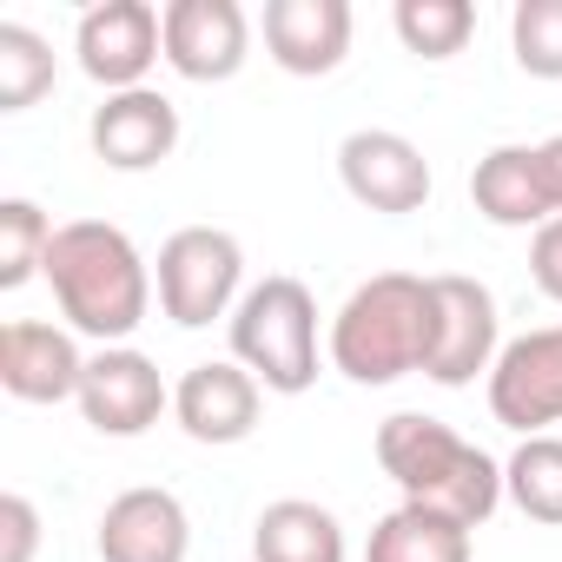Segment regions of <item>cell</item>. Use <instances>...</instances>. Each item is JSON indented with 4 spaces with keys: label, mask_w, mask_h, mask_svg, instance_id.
Returning <instances> with one entry per match:
<instances>
[{
    "label": "cell",
    "mask_w": 562,
    "mask_h": 562,
    "mask_svg": "<svg viewBox=\"0 0 562 562\" xmlns=\"http://www.w3.org/2000/svg\"><path fill=\"white\" fill-rule=\"evenodd\" d=\"M41 278L54 285V305H60L67 331L93 338L100 351L126 345L146 325V312H153V265L106 218H67L54 232V245H47V271Z\"/></svg>",
    "instance_id": "1"
},
{
    "label": "cell",
    "mask_w": 562,
    "mask_h": 562,
    "mask_svg": "<svg viewBox=\"0 0 562 562\" xmlns=\"http://www.w3.org/2000/svg\"><path fill=\"white\" fill-rule=\"evenodd\" d=\"M378 463L404 490V503H424L463 529H483L509 496H503V463L476 443H463L450 424L424 411H397L378 424Z\"/></svg>",
    "instance_id": "2"
},
{
    "label": "cell",
    "mask_w": 562,
    "mask_h": 562,
    "mask_svg": "<svg viewBox=\"0 0 562 562\" xmlns=\"http://www.w3.org/2000/svg\"><path fill=\"white\" fill-rule=\"evenodd\" d=\"M430 345H437V292L417 271L364 278V285L338 305V318H331V364L351 384H364V391L424 371Z\"/></svg>",
    "instance_id": "3"
},
{
    "label": "cell",
    "mask_w": 562,
    "mask_h": 562,
    "mask_svg": "<svg viewBox=\"0 0 562 562\" xmlns=\"http://www.w3.org/2000/svg\"><path fill=\"white\" fill-rule=\"evenodd\" d=\"M232 358L278 397H305L318 384V299L305 278L271 271L238 299Z\"/></svg>",
    "instance_id": "4"
},
{
    "label": "cell",
    "mask_w": 562,
    "mask_h": 562,
    "mask_svg": "<svg viewBox=\"0 0 562 562\" xmlns=\"http://www.w3.org/2000/svg\"><path fill=\"white\" fill-rule=\"evenodd\" d=\"M153 292L179 331H205L212 318H232L245 299V245L218 225H179L159 245Z\"/></svg>",
    "instance_id": "5"
},
{
    "label": "cell",
    "mask_w": 562,
    "mask_h": 562,
    "mask_svg": "<svg viewBox=\"0 0 562 562\" xmlns=\"http://www.w3.org/2000/svg\"><path fill=\"white\" fill-rule=\"evenodd\" d=\"M430 292H437V345H430L424 378L443 384V391H463V384H476V378L496 371V358H503V318H496V299H490L483 278L437 271Z\"/></svg>",
    "instance_id": "6"
},
{
    "label": "cell",
    "mask_w": 562,
    "mask_h": 562,
    "mask_svg": "<svg viewBox=\"0 0 562 562\" xmlns=\"http://www.w3.org/2000/svg\"><path fill=\"white\" fill-rule=\"evenodd\" d=\"M74 54L80 74L106 93H133L146 87V74L166 60V21L146 0H93L74 27Z\"/></svg>",
    "instance_id": "7"
},
{
    "label": "cell",
    "mask_w": 562,
    "mask_h": 562,
    "mask_svg": "<svg viewBox=\"0 0 562 562\" xmlns=\"http://www.w3.org/2000/svg\"><path fill=\"white\" fill-rule=\"evenodd\" d=\"M490 417L516 437H549V424H562V325H536L503 345L490 371Z\"/></svg>",
    "instance_id": "8"
},
{
    "label": "cell",
    "mask_w": 562,
    "mask_h": 562,
    "mask_svg": "<svg viewBox=\"0 0 562 562\" xmlns=\"http://www.w3.org/2000/svg\"><path fill=\"white\" fill-rule=\"evenodd\" d=\"M80 417L100 430V437H146L166 411H172V391L159 378V364L133 345H106L87 358V378H80Z\"/></svg>",
    "instance_id": "9"
},
{
    "label": "cell",
    "mask_w": 562,
    "mask_h": 562,
    "mask_svg": "<svg viewBox=\"0 0 562 562\" xmlns=\"http://www.w3.org/2000/svg\"><path fill=\"white\" fill-rule=\"evenodd\" d=\"M338 179L358 205H371L384 218H404V212L430 205V159H424L417 139H404L391 126H358L338 146Z\"/></svg>",
    "instance_id": "10"
},
{
    "label": "cell",
    "mask_w": 562,
    "mask_h": 562,
    "mask_svg": "<svg viewBox=\"0 0 562 562\" xmlns=\"http://www.w3.org/2000/svg\"><path fill=\"white\" fill-rule=\"evenodd\" d=\"M166 67L192 87H218L251 60V21L238 0H166Z\"/></svg>",
    "instance_id": "11"
},
{
    "label": "cell",
    "mask_w": 562,
    "mask_h": 562,
    "mask_svg": "<svg viewBox=\"0 0 562 562\" xmlns=\"http://www.w3.org/2000/svg\"><path fill=\"white\" fill-rule=\"evenodd\" d=\"M258 404H265V384L238 358H205L172 384V424L192 443H212V450L245 443L258 430Z\"/></svg>",
    "instance_id": "12"
},
{
    "label": "cell",
    "mask_w": 562,
    "mask_h": 562,
    "mask_svg": "<svg viewBox=\"0 0 562 562\" xmlns=\"http://www.w3.org/2000/svg\"><path fill=\"white\" fill-rule=\"evenodd\" d=\"M87 351L67 325L47 318H8L0 325V391L21 404H67L80 397Z\"/></svg>",
    "instance_id": "13"
},
{
    "label": "cell",
    "mask_w": 562,
    "mask_h": 562,
    "mask_svg": "<svg viewBox=\"0 0 562 562\" xmlns=\"http://www.w3.org/2000/svg\"><path fill=\"white\" fill-rule=\"evenodd\" d=\"M93 549H100V562H186L192 555V516L172 490L139 483V490H120L106 503Z\"/></svg>",
    "instance_id": "14"
},
{
    "label": "cell",
    "mask_w": 562,
    "mask_h": 562,
    "mask_svg": "<svg viewBox=\"0 0 562 562\" xmlns=\"http://www.w3.org/2000/svg\"><path fill=\"white\" fill-rule=\"evenodd\" d=\"M87 139H93V159H100V166H113V172H153V166H166L172 146H179V106H172L166 93H153V87L106 93V100L93 106Z\"/></svg>",
    "instance_id": "15"
},
{
    "label": "cell",
    "mask_w": 562,
    "mask_h": 562,
    "mask_svg": "<svg viewBox=\"0 0 562 562\" xmlns=\"http://www.w3.org/2000/svg\"><path fill=\"white\" fill-rule=\"evenodd\" d=\"M265 54L292 80H325L351 54V0H271L265 8Z\"/></svg>",
    "instance_id": "16"
},
{
    "label": "cell",
    "mask_w": 562,
    "mask_h": 562,
    "mask_svg": "<svg viewBox=\"0 0 562 562\" xmlns=\"http://www.w3.org/2000/svg\"><path fill=\"white\" fill-rule=\"evenodd\" d=\"M470 199L503 232H542L555 218L542 166H536V146H496V153H483L476 172H470Z\"/></svg>",
    "instance_id": "17"
},
{
    "label": "cell",
    "mask_w": 562,
    "mask_h": 562,
    "mask_svg": "<svg viewBox=\"0 0 562 562\" xmlns=\"http://www.w3.org/2000/svg\"><path fill=\"white\" fill-rule=\"evenodd\" d=\"M251 555L258 562H345L351 542H345V522L325 503H312V496H278L251 522Z\"/></svg>",
    "instance_id": "18"
},
{
    "label": "cell",
    "mask_w": 562,
    "mask_h": 562,
    "mask_svg": "<svg viewBox=\"0 0 562 562\" xmlns=\"http://www.w3.org/2000/svg\"><path fill=\"white\" fill-rule=\"evenodd\" d=\"M364 562H470V529L424 509V503H397L371 542H364Z\"/></svg>",
    "instance_id": "19"
},
{
    "label": "cell",
    "mask_w": 562,
    "mask_h": 562,
    "mask_svg": "<svg viewBox=\"0 0 562 562\" xmlns=\"http://www.w3.org/2000/svg\"><path fill=\"white\" fill-rule=\"evenodd\" d=\"M503 496L529 522L562 529V437H522L516 457L503 463Z\"/></svg>",
    "instance_id": "20"
},
{
    "label": "cell",
    "mask_w": 562,
    "mask_h": 562,
    "mask_svg": "<svg viewBox=\"0 0 562 562\" xmlns=\"http://www.w3.org/2000/svg\"><path fill=\"white\" fill-rule=\"evenodd\" d=\"M391 27H397V41H404L417 60H450V54L470 47L476 8H470V0H397Z\"/></svg>",
    "instance_id": "21"
},
{
    "label": "cell",
    "mask_w": 562,
    "mask_h": 562,
    "mask_svg": "<svg viewBox=\"0 0 562 562\" xmlns=\"http://www.w3.org/2000/svg\"><path fill=\"white\" fill-rule=\"evenodd\" d=\"M41 93H54V47L21 21H0V113H27Z\"/></svg>",
    "instance_id": "22"
},
{
    "label": "cell",
    "mask_w": 562,
    "mask_h": 562,
    "mask_svg": "<svg viewBox=\"0 0 562 562\" xmlns=\"http://www.w3.org/2000/svg\"><path fill=\"white\" fill-rule=\"evenodd\" d=\"M54 232L60 225L34 199H0V292H21L34 271H47Z\"/></svg>",
    "instance_id": "23"
},
{
    "label": "cell",
    "mask_w": 562,
    "mask_h": 562,
    "mask_svg": "<svg viewBox=\"0 0 562 562\" xmlns=\"http://www.w3.org/2000/svg\"><path fill=\"white\" fill-rule=\"evenodd\" d=\"M509 54L529 80H562V0H516Z\"/></svg>",
    "instance_id": "24"
},
{
    "label": "cell",
    "mask_w": 562,
    "mask_h": 562,
    "mask_svg": "<svg viewBox=\"0 0 562 562\" xmlns=\"http://www.w3.org/2000/svg\"><path fill=\"white\" fill-rule=\"evenodd\" d=\"M0 562H34V549H41V509L21 496V490H8L0 496Z\"/></svg>",
    "instance_id": "25"
},
{
    "label": "cell",
    "mask_w": 562,
    "mask_h": 562,
    "mask_svg": "<svg viewBox=\"0 0 562 562\" xmlns=\"http://www.w3.org/2000/svg\"><path fill=\"white\" fill-rule=\"evenodd\" d=\"M529 278H536V292L549 305H562V218H549L536 238H529Z\"/></svg>",
    "instance_id": "26"
},
{
    "label": "cell",
    "mask_w": 562,
    "mask_h": 562,
    "mask_svg": "<svg viewBox=\"0 0 562 562\" xmlns=\"http://www.w3.org/2000/svg\"><path fill=\"white\" fill-rule=\"evenodd\" d=\"M536 166H542V186H549V205H555V218H562V133L536 146Z\"/></svg>",
    "instance_id": "27"
}]
</instances>
